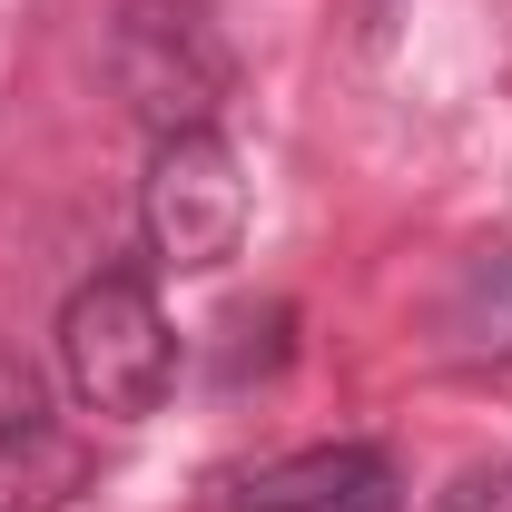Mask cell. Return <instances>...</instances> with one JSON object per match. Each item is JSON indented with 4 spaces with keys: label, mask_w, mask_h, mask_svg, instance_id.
Masks as SVG:
<instances>
[{
    "label": "cell",
    "mask_w": 512,
    "mask_h": 512,
    "mask_svg": "<svg viewBox=\"0 0 512 512\" xmlns=\"http://www.w3.org/2000/svg\"><path fill=\"white\" fill-rule=\"evenodd\" d=\"M109 79H119L128 119L148 138H188V128L227 119L237 60H227V40L197 0H128L119 30H109Z\"/></svg>",
    "instance_id": "1"
},
{
    "label": "cell",
    "mask_w": 512,
    "mask_h": 512,
    "mask_svg": "<svg viewBox=\"0 0 512 512\" xmlns=\"http://www.w3.org/2000/svg\"><path fill=\"white\" fill-rule=\"evenodd\" d=\"M60 365H69V394L109 424H138L168 404L178 384V335L158 316V296L138 276H89L60 316Z\"/></svg>",
    "instance_id": "2"
},
{
    "label": "cell",
    "mask_w": 512,
    "mask_h": 512,
    "mask_svg": "<svg viewBox=\"0 0 512 512\" xmlns=\"http://www.w3.org/2000/svg\"><path fill=\"white\" fill-rule=\"evenodd\" d=\"M138 227H148V256L168 276H217L247 247V168H237V148L217 128L158 138L148 188H138Z\"/></svg>",
    "instance_id": "3"
},
{
    "label": "cell",
    "mask_w": 512,
    "mask_h": 512,
    "mask_svg": "<svg viewBox=\"0 0 512 512\" xmlns=\"http://www.w3.org/2000/svg\"><path fill=\"white\" fill-rule=\"evenodd\" d=\"M227 512H394V473L375 444H316L227 483Z\"/></svg>",
    "instance_id": "4"
},
{
    "label": "cell",
    "mask_w": 512,
    "mask_h": 512,
    "mask_svg": "<svg viewBox=\"0 0 512 512\" xmlns=\"http://www.w3.org/2000/svg\"><path fill=\"white\" fill-rule=\"evenodd\" d=\"M463 335L512 355V247H483V256H473V276H463Z\"/></svg>",
    "instance_id": "5"
},
{
    "label": "cell",
    "mask_w": 512,
    "mask_h": 512,
    "mask_svg": "<svg viewBox=\"0 0 512 512\" xmlns=\"http://www.w3.org/2000/svg\"><path fill=\"white\" fill-rule=\"evenodd\" d=\"M20 434H40V375L20 355H0V444H20Z\"/></svg>",
    "instance_id": "6"
}]
</instances>
